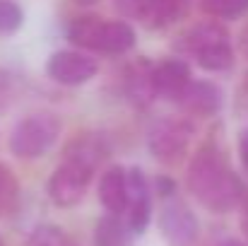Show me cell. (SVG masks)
Wrapping results in <instances>:
<instances>
[{
  "label": "cell",
  "instance_id": "cell-25",
  "mask_svg": "<svg viewBox=\"0 0 248 246\" xmlns=\"http://www.w3.org/2000/svg\"><path fill=\"white\" fill-rule=\"evenodd\" d=\"M239 49H241V53H244V58L248 61V27L241 32V39H239Z\"/></svg>",
  "mask_w": 248,
  "mask_h": 246
},
{
  "label": "cell",
  "instance_id": "cell-10",
  "mask_svg": "<svg viewBox=\"0 0 248 246\" xmlns=\"http://www.w3.org/2000/svg\"><path fill=\"white\" fill-rule=\"evenodd\" d=\"M190 82V66L183 58H166L162 63H155V84L159 99L178 104Z\"/></svg>",
  "mask_w": 248,
  "mask_h": 246
},
{
  "label": "cell",
  "instance_id": "cell-21",
  "mask_svg": "<svg viewBox=\"0 0 248 246\" xmlns=\"http://www.w3.org/2000/svg\"><path fill=\"white\" fill-rule=\"evenodd\" d=\"M24 24V12L17 0H0V36H12Z\"/></svg>",
  "mask_w": 248,
  "mask_h": 246
},
{
  "label": "cell",
  "instance_id": "cell-26",
  "mask_svg": "<svg viewBox=\"0 0 248 246\" xmlns=\"http://www.w3.org/2000/svg\"><path fill=\"white\" fill-rule=\"evenodd\" d=\"M7 73L5 70H0V101L5 99V94H7Z\"/></svg>",
  "mask_w": 248,
  "mask_h": 246
},
{
  "label": "cell",
  "instance_id": "cell-4",
  "mask_svg": "<svg viewBox=\"0 0 248 246\" xmlns=\"http://www.w3.org/2000/svg\"><path fill=\"white\" fill-rule=\"evenodd\" d=\"M159 232L166 246H195L200 237V225L188 203L178 198H166L159 210Z\"/></svg>",
  "mask_w": 248,
  "mask_h": 246
},
{
  "label": "cell",
  "instance_id": "cell-11",
  "mask_svg": "<svg viewBox=\"0 0 248 246\" xmlns=\"http://www.w3.org/2000/svg\"><path fill=\"white\" fill-rule=\"evenodd\" d=\"M135 46V29L125 19H99L96 36L92 44L94 53L104 56H121Z\"/></svg>",
  "mask_w": 248,
  "mask_h": 246
},
{
  "label": "cell",
  "instance_id": "cell-22",
  "mask_svg": "<svg viewBox=\"0 0 248 246\" xmlns=\"http://www.w3.org/2000/svg\"><path fill=\"white\" fill-rule=\"evenodd\" d=\"M234 106L239 111V116L248 118V73L244 75V80L236 87V97H234Z\"/></svg>",
  "mask_w": 248,
  "mask_h": 246
},
{
  "label": "cell",
  "instance_id": "cell-12",
  "mask_svg": "<svg viewBox=\"0 0 248 246\" xmlns=\"http://www.w3.org/2000/svg\"><path fill=\"white\" fill-rule=\"evenodd\" d=\"M108 155V143L101 133H82V135H75L65 150H63V160L65 162H75L89 169L92 174L96 171V166L106 160Z\"/></svg>",
  "mask_w": 248,
  "mask_h": 246
},
{
  "label": "cell",
  "instance_id": "cell-23",
  "mask_svg": "<svg viewBox=\"0 0 248 246\" xmlns=\"http://www.w3.org/2000/svg\"><path fill=\"white\" fill-rule=\"evenodd\" d=\"M155 191H157L159 198H173V196H176V181L169 179V176H157Z\"/></svg>",
  "mask_w": 248,
  "mask_h": 246
},
{
  "label": "cell",
  "instance_id": "cell-28",
  "mask_svg": "<svg viewBox=\"0 0 248 246\" xmlns=\"http://www.w3.org/2000/svg\"><path fill=\"white\" fill-rule=\"evenodd\" d=\"M244 208H246V215H248V191H246V196H244Z\"/></svg>",
  "mask_w": 248,
  "mask_h": 246
},
{
  "label": "cell",
  "instance_id": "cell-29",
  "mask_svg": "<svg viewBox=\"0 0 248 246\" xmlns=\"http://www.w3.org/2000/svg\"><path fill=\"white\" fill-rule=\"evenodd\" d=\"M0 246H2V242H0Z\"/></svg>",
  "mask_w": 248,
  "mask_h": 246
},
{
  "label": "cell",
  "instance_id": "cell-5",
  "mask_svg": "<svg viewBox=\"0 0 248 246\" xmlns=\"http://www.w3.org/2000/svg\"><path fill=\"white\" fill-rule=\"evenodd\" d=\"M89 181H92L89 169L63 160L48 179V198L58 208H73L84 198Z\"/></svg>",
  "mask_w": 248,
  "mask_h": 246
},
{
  "label": "cell",
  "instance_id": "cell-24",
  "mask_svg": "<svg viewBox=\"0 0 248 246\" xmlns=\"http://www.w3.org/2000/svg\"><path fill=\"white\" fill-rule=\"evenodd\" d=\"M239 160L244 166V174L248 176V128H244L239 133Z\"/></svg>",
  "mask_w": 248,
  "mask_h": 246
},
{
  "label": "cell",
  "instance_id": "cell-13",
  "mask_svg": "<svg viewBox=\"0 0 248 246\" xmlns=\"http://www.w3.org/2000/svg\"><path fill=\"white\" fill-rule=\"evenodd\" d=\"M125 94L133 104L147 106L157 99V84H155V63L147 58H138L135 63L128 66L125 70Z\"/></svg>",
  "mask_w": 248,
  "mask_h": 246
},
{
  "label": "cell",
  "instance_id": "cell-15",
  "mask_svg": "<svg viewBox=\"0 0 248 246\" xmlns=\"http://www.w3.org/2000/svg\"><path fill=\"white\" fill-rule=\"evenodd\" d=\"M219 41H232L227 27L217 19H205V22H198L195 27H190L181 41H178V49L188 56H195L198 51L212 46V44H219Z\"/></svg>",
  "mask_w": 248,
  "mask_h": 246
},
{
  "label": "cell",
  "instance_id": "cell-2",
  "mask_svg": "<svg viewBox=\"0 0 248 246\" xmlns=\"http://www.w3.org/2000/svg\"><path fill=\"white\" fill-rule=\"evenodd\" d=\"M58 135H61V121L48 111H39L15 123L7 145L15 157L36 160L56 145Z\"/></svg>",
  "mask_w": 248,
  "mask_h": 246
},
{
  "label": "cell",
  "instance_id": "cell-18",
  "mask_svg": "<svg viewBox=\"0 0 248 246\" xmlns=\"http://www.w3.org/2000/svg\"><path fill=\"white\" fill-rule=\"evenodd\" d=\"M17 200H19L17 176L12 174V169L7 164L0 162V217L10 215L17 208Z\"/></svg>",
  "mask_w": 248,
  "mask_h": 246
},
{
  "label": "cell",
  "instance_id": "cell-1",
  "mask_svg": "<svg viewBox=\"0 0 248 246\" xmlns=\"http://www.w3.org/2000/svg\"><path fill=\"white\" fill-rule=\"evenodd\" d=\"M188 191L210 213L224 215L244 203L246 186L241 176L229 166L224 150L215 143L202 145L188 164Z\"/></svg>",
  "mask_w": 248,
  "mask_h": 246
},
{
  "label": "cell",
  "instance_id": "cell-9",
  "mask_svg": "<svg viewBox=\"0 0 248 246\" xmlns=\"http://www.w3.org/2000/svg\"><path fill=\"white\" fill-rule=\"evenodd\" d=\"M181 111L195 118H210L215 114L222 111L224 106V92L219 84L210 80H193L188 84V89L183 92L181 101H178Z\"/></svg>",
  "mask_w": 248,
  "mask_h": 246
},
{
  "label": "cell",
  "instance_id": "cell-16",
  "mask_svg": "<svg viewBox=\"0 0 248 246\" xmlns=\"http://www.w3.org/2000/svg\"><path fill=\"white\" fill-rule=\"evenodd\" d=\"M135 234L128 230L123 215H104L94 225V246H133Z\"/></svg>",
  "mask_w": 248,
  "mask_h": 246
},
{
  "label": "cell",
  "instance_id": "cell-3",
  "mask_svg": "<svg viewBox=\"0 0 248 246\" xmlns=\"http://www.w3.org/2000/svg\"><path fill=\"white\" fill-rule=\"evenodd\" d=\"M190 140H193V123L188 118L166 116L150 128L147 148H150V155L157 162L176 164L186 157Z\"/></svg>",
  "mask_w": 248,
  "mask_h": 246
},
{
  "label": "cell",
  "instance_id": "cell-20",
  "mask_svg": "<svg viewBox=\"0 0 248 246\" xmlns=\"http://www.w3.org/2000/svg\"><path fill=\"white\" fill-rule=\"evenodd\" d=\"M24 246H70V237L56 225H39L31 230Z\"/></svg>",
  "mask_w": 248,
  "mask_h": 246
},
{
  "label": "cell",
  "instance_id": "cell-8",
  "mask_svg": "<svg viewBox=\"0 0 248 246\" xmlns=\"http://www.w3.org/2000/svg\"><path fill=\"white\" fill-rule=\"evenodd\" d=\"M46 73L65 87H80L96 75V61L82 51H56L48 58Z\"/></svg>",
  "mask_w": 248,
  "mask_h": 246
},
{
  "label": "cell",
  "instance_id": "cell-14",
  "mask_svg": "<svg viewBox=\"0 0 248 246\" xmlns=\"http://www.w3.org/2000/svg\"><path fill=\"white\" fill-rule=\"evenodd\" d=\"M99 200L111 215H123L128 205V169L111 166L99 179Z\"/></svg>",
  "mask_w": 248,
  "mask_h": 246
},
{
  "label": "cell",
  "instance_id": "cell-17",
  "mask_svg": "<svg viewBox=\"0 0 248 246\" xmlns=\"http://www.w3.org/2000/svg\"><path fill=\"white\" fill-rule=\"evenodd\" d=\"M193 58L205 73H227L234 68V46L232 41H222L198 51Z\"/></svg>",
  "mask_w": 248,
  "mask_h": 246
},
{
  "label": "cell",
  "instance_id": "cell-19",
  "mask_svg": "<svg viewBox=\"0 0 248 246\" xmlns=\"http://www.w3.org/2000/svg\"><path fill=\"white\" fill-rule=\"evenodd\" d=\"M202 10L212 19H239L248 12V0H202Z\"/></svg>",
  "mask_w": 248,
  "mask_h": 246
},
{
  "label": "cell",
  "instance_id": "cell-7",
  "mask_svg": "<svg viewBox=\"0 0 248 246\" xmlns=\"http://www.w3.org/2000/svg\"><path fill=\"white\" fill-rule=\"evenodd\" d=\"M186 0H116V10L125 19H138L147 29H162L183 12Z\"/></svg>",
  "mask_w": 248,
  "mask_h": 246
},
{
  "label": "cell",
  "instance_id": "cell-27",
  "mask_svg": "<svg viewBox=\"0 0 248 246\" xmlns=\"http://www.w3.org/2000/svg\"><path fill=\"white\" fill-rule=\"evenodd\" d=\"M78 5H84V7H92V5H99L101 0H75Z\"/></svg>",
  "mask_w": 248,
  "mask_h": 246
},
{
  "label": "cell",
  "instance_id": "cell-6",
  "mask_svg": "<svg viewBox=\"0 0 248 246\" xmlns=\"http://www.w3.org/2000/svg\"><path fill=\"white\" fill-rule=\"evenodd\" d=\"M123 220L135 237L145 234L152 222V188L140 166L128 169V205Z\"/></svg>",
  "mask_w": 248,
  "mask_h": 246
}]
</instances>
